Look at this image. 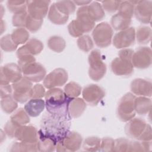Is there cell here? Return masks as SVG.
Returning a JSON list of instances; mask_svg holds the SVG:
<instances>
[{"label":"cell","mask_w":152,"mask_h":152,"mask_svg":"<svg viewBox=\"0 0 152 152\" xmlns=\"http://www.w3.org/2000/svg\"><path fill=\"white\" fill-rule=\"evenodd\" d=\"M45 107L51 115L71 119L68 112L69 104L72 98L68 96L59 88L49 89L45 94Z\"/></svg>","instance_id":"6da1fadb"},{"label":"cell","mask_w":152,"mask_h":152,"mask_svg":"<svg viewBox=\"0 0 152 152\" xmlns=\"http://www.w3.org/2000/svg\"><path fill=\"white\" fill-rule=\"evenodd\" d=\"M70 127V119L53 116L48 112L44 113L40 121L42 131L57 142L68 134Z\"/></svg>","instance_id":"7a4b0ae2"},{"label":"cell","mask_w":152,"mask_h":152,"mask_svg":"<svg viewBox=\"0 0 152 152\" xmlns=\"http://www.w3.org/2000/svg\"><path fill=\"white\" fill-rule=\"evenodd\" d=\"M95 26V22L90 17L88 12V5L83 6L77 11V18L72 20L68 26L71 36L80 37L84 33L90 31Z\"/></svg>","instance_id":"3957f363"},{"label":"cell","mask_w":152,"mask_h":152,"mask_svg":"<svg viewBox=\"0 0 152 152\" xmlns=\"http://www.w3.org/2000/svg\"><path fill=\"white\" fill-rule=\"evenodd\" d=\"M126 124L125 132L129 137L140 141H150L152 138L151 126L139 118H132Z\"/></svg>","instance_id":"277c9868"},{"label":"cell","mask_w":152,"mask_h":152,"mask_svg":"<svg viewBox=\"0 0 152 152\" xmlns=\"http://www.w3.org/2000/svg\"><path fill=\"white\" fill-rule=\"evenodd\" d=\"M88 60L89 77L94 81L101 80L106 72L107 67L103 61L100 52L98 50H93L89 54Z\"/></svg>","instance_id":"5b68a950"},{"label":"cell","mask_w":152,"mask_h":152,"mask_svg":"<svg viewBox=\"0 0 152 152\" xmlns=\"http://www.w3.org/2000/svg\"><path fill=\"white\" fill-rule=\"evenodd\" d=\"M136 97L131 93L124 94L119 100L116 113L118 118L123 122H128L135 115V99Z\"/></svg>","instance_id":"8992f818"},{"label":"cell","mask_w":152,"mask_h":152,"mask_svg":"<svg viewBox=\"0 0 152 152\" xmlns=\"http://www.w3.org/2000/svg\"><path fill=\"white\" fill-rule=\"evenodd\" d=\"M92 36L94 43L98 47L106 48L112 42L113 30L107 23L103 22L94 28Z\"/></svg>","instance_id":"52a82bcc"},{"label":"cell","mask_w":152,"mask_h":152,"mask_svg":"<svg viewBox=\"0 0 152 152\" xmlns=\"http://www.w3.org/2000/svg\"><path fill=\"white\" fill-rule=\"evenodd\" d=\"M12 97L17 102L23 103L31 98L32 83L26 78L22 77L15 83H12Z\"/></svg>","instance_id":"ba28073f"},{"label":"cell","mask_w":152,"mask_h":152,"mask_svg":"<svg viewBox=\"0 0 152 152\" xmlns=\"http://www.w3.org/2000/svg\"><path fill=\"white\" fill-rule=\"evenodd\" d=\"M24 77L33 82H40L45 78L46 71L44 66L40 63L30 62L18 65Z\"/></svg>","instance_id":"9c48e42d"},{"label":"cell","mask_w":152,"mask_h":152,"mask_svg":"<svg viewBox=\"0 0 152 152\" xmlns=\"http://www.w3.org/2000/svg\"><path fill=\"white\" fill-rule=\"evenodd\" d=\"M82 141L83 138L80 134L69 131L62 140L57 142L56 150L59 152L77 151L81 147Z\"/></svg>","instance_id":"30bf717a"},{"label":"cell","mask_w":152,"mask_h":152,"mask_svg":"<svg viewBox=\"0 0 152 152\" xmlns=\"http://www.w3.org/2000/svg\"><path fill=\"white\" fill-rule=\"evenodd\" d=\"M22 78V71L18 65L14 63L5 64L1 67L0 85L14 83Z\"/></svg>","instance_id":"8fae6325"},{"label":"cell","mask_w":152,"mask_h":152,"mask_svg":"<svg viewBox=\"0 0 152 152\" xmlns=\"http://www.w3.org/2000/svg\"><path fill=\"white\" fill-rule=\"evenodd\" d=\"M68 78V73L64 69L56 68L45 76L43 80V85L48 89L56 88L64 85Z\"/></svg>","instance_id":"7c38bea8"},{"label":"cell","mask_w":152,"mask_h":152,"mask_svg":"<svg viewBox=\"0 0 152 152\" xmlns=\"http://www.w3.org/2000/svg\"><path fill=\"white\" fill-rule=\"evenodd\" d=\"M135 31L134 27H128L116 33L113 39V46L117 49L128 48L134 44Z\"/></svg>","instance_id":"4fadbf2b"},{"label":"cell","mask_w":152,"mask_h":152,"mask_svg":"<svg viewBox=\"0 0 152 152\" xmlns=\"http://www.w3.org/2000/svg\"><path fill=\"white\" fill-rule=\"evenodd\" d=\"M85 102L91 106H96L104 97L105 91L100 86L91 84L86 86L82 91Z\"/></svg>","instance_id":"5bb4252c"},{"label":"cell","mask_w":152,"mask_h":152,"mask_svg":"<svg viewBox=\"0 0 152 152\" xmlns=\"http://www.w3.org/2000/svg\"><path fill=\"white\" fill-rule=\"evenodd\" d=\"M151 50L148 47H140L134 52L132 57V64L134 67L139 69L148 68L151 65Z\"/></svg>","instance_id":"9a60e30c"},{"label":"cell","mask_w":152,"mask_h":152,"mask_svg":"<svg viewBox=\"0 0 152 152\" xmlns=\"http://www.w3.org/2000/svg\"><path fill=\"white\" fill-rule=\"evenodd\" d=\"M27 10L28 14L37 20H43L46 15L50 1H27Z\"/></svg>","instance_id":"2e32d148"},{"label":"cell","mask_w":152,"mask_h":152,"mask_svg":"<svg viewBox=\"0 0 152 152\" xmlns=\"http://www.w3.org/2000/svg\"><path fill=\"white\" fill-rule=\"evenodd\" d=\"M152 2L151 1H138L134 7V14L137 19L144 24L151 21Z\"/></svg>","instance_id":"e0dca14e"},{"label":"cell","mask_w":152,"mask_h":152,"mask_svg":"<svg viewBox=\"0 0 152 152\" xmlns=\"http://www.w3.org/2000/svg\"><path fill=\"white\" fill-rule=\"evenodd\" d=\"M132 62L120 57L115 58L110 64L112 71L116 75L129 76L134 71Z\"/></svg>","instance_id":"ac0fdd59"},{"label":"cell","mask_w":152,"mask_h":152,"mask_svg":"<svg viewBox=\"0 0 152 152\" xmlns=\"http://www.w3.org/2000/svg\"><path fill=\"white\" fill-rule=\"evenodd\" d=\"M14 138L19 141L37 142L38 131L32 125H21L17 128Z\"/></svg>","instance_id":"d6986e66"},{"label":"cell","mask_w":152,"mask_h":152,"mask_svg":"<svg viewBox=\"0 0 152 152\" xmlns=\"http://www.w3.org/2000/svg\"><path fill=\"white\" fill-rule=\"evenodd\" d=\"M151 82L142 78H136L131 83V91L138 96L150 97L152 92Z\"/></svg>","instance_id":"ffe728a7"},{"label":"cell","mask_w":152,"mask_h":152,"mask_svg":"<svg viewBox=\"0 0 152 152\" xmlns=\"http://www.w3.org/2000/svg\"><path fill=\"white\" fill-rule=\"evenodd\" d=\"M45 107V101L42 99H31L24 106V110L31 117L39 116Z\"/></svg>","instance_id":"44dd1931"},{"label":"cell","mask_w":152,"mask_h":152,"mask_svg":"<svg viewBox=\"0 0 152 152\" xmlns=\"http://www.w3.org/2000/svg\"><path fill=\"white\" fill-rule=\"evenodd\" d=\"M57 142L52 138L44 134L40 129L38 131V148L39 151H53Z\"/></svg>","instance_id":"7402d4cb"},{"label":"cell","mask_w":152,"mask_h":152,"mask_svg":"<svg viewBox=\"0 0 152 152\" xmlns=\"http://www.w3.org/2000/svg\"><path fill=\"white\" fill-rule=\"evenodd\" d=\"M86 108V103L81 98H72L69 104L68 112L71 118L80 117Z\"/></svg>","instance_id":"603a6c76"},{"label":"cell","mask_w":152,"mask_h":152,"mask_svg":"<svg viewBox=\"0 0 152 152\" xmlns=\"http://www.w3.org/2000/svg\"><path fill=\"white\" fill-rule=\"evenodd\" d=\"M131 23V17L119 12L113 15L110 20L112 27L119 31L128 28Z\"/></svg>","instance_id":"cb8c5ba5"},{"label":"cell","mask_w":152,"mask_h":152,"mask_svg":"<svg viewBox=\"0 0 152 152\" xmlns=\"http://www.w3.org/2000/svg\"><path fill=\"white\" fill-rule=\"evenodd\" d=\"M151 109V100L145 96H140L135 99V112L139 115H145Z\"/></svg>","instance_id":"d4e9b609"},{"label":"cell","mask_w":152,"mask_h":152,"mask_svg":"<svg viewBox=\"0 0 152 152\" xmlns=\"http://www.w3.org/2000/svg\"><path fill=\"white\" fill-rule=\"evenodd\" d=\"M69 16L63 14L56 7L55 3L52 4L50 7L48 12V18L53 24L61 25L65 24Z\"/></svg>","instance_id":"484cf974"},{"label":"cell","mask_w":152,"mask_h":152,"mask_svg":"<svg viewBox=\"0 0 152 152\" xmlns=\"http://www.w3.org/2000/svg\"><path fill=\"white\" fill-rule=\"evenodd\" d=\"M10 151H37V142H27L23 141H15L9 147Z\"/></svg>","instance_id":"4316f807"},{"label":"cell","mask_w":152,"mask_h":152,"mask_svg":"<svg viewBox=\"0 0 152 152\" xmlns=\"http://www.w3.org/2000/svg\"><path fill=\"white\" fill-rule=\"evenodd\" d=\"M88 12L91 18L94 22L99 21L105 17L104 10L102 5L97 1H94L88 5Z\"/></svg>","instance_id":"83f0119b"},{"label":"cell","mask_w":152,"mask_h":152,"mask_svg":"<svg viewBox=\"0 0 152 152\" xmlns=\"http://www.w3.org/2000/svg\"><path fill=\"white\" fill-rule=\"evenodd\" d=\"M10 120L18 126L24 125L30 122L29 115L24 109L19 108L16 109L10 117Z\"/></svg>","instance_id":"f1b7e54d"},{"label":"cell","mask_w":152,"mask_h":152,"mask_svg":"<svg viewBox=\"0 0 152 152\" xmlns=\"http://www.w3.org/2000/svg\"><path fill=\"white\" fill-rule=\"evenodd\" d=\"M11 36L13 42L18 46L27 42L29 38V33L24 27H18L15 29Z\"/></svg>","instance_id":"f546056e"},{"label":"cell","mask_w":152,"mask_h":152,"mask_svg":"<svg viewBox=\"0 0 152 152\" xmlns=\"http://www.w3.org/2000/svg\"><path fill=\"white\" fill-rule=\"evenodd\" d=\"M48 46L52 50L57 53H60L65 49L66 43L62 37L58 36H53L48 39Z\"/></svg>","instance_id":"4dcf8cb0"},{"label":"cell","mask_w":152,"mask_h":152,"mask_svg":"<svg viewBox=\"0 0 152 152\" xmlns=\"http://www.w3.org/2000/svg\"><path fill=\"white\" fill-rule=\"evenodd\" d=\"M135 36L138 43H148L151 38V29L147 26H141L137 29Z\"/></svg>","instance_id":"1f68e13d"},{"label":"cell","mask_w":152,"mask_h":152,"mask_svg":"<svg viewBox=\"0 0 152 152\" xmlns=\"http://www.w3.org/2000/svg\"><path fill=\"white\" fill-rule=\"evenodd\" d=\"M56 8L63 14L69 16L75 10V4L71 1H59L55 3Z\"/></svg>","instance_id":"d6a6232c"},{"label":"cell","mask_w":152,"mask_h":152,"mask_svg":"<svg viewBox=\"0 0 152 152\" xmlns=\"http://www.w3.org/2000/svg\"><path fill=\"white\" fill-rule=\"evenodd\" d=\"M101 140L97 137H88L85 139L83 148L88 151H96L100 150Z\"/></svg>","instance_id":"836d02e7"},{"label":"cell","mask_w":152,"mask_h":152,"mask_svg":"<svg viewBox=\"0 0 152 152\" xmlns=\"http://www.w3.org/2000/svg\"><path fill=\"white\" fill-rule=\"evenodd\" d=\"M1 106L5 113L10 114L16 110L18 107V104L17 102L13 98V97L10 96L1 99Z\"/></svg>","instance_id":"e575fe53"},{"label":"cell","mask_w":152,"mask_h":152,"mask_svg":"<svg viewBox=\"0 0 152 152\" xmlns=\"http://www.w3.org/2000/svg\"><path fill=\"white\" fill-rule=\"evenodd\" d=\"M7 5L9 11L14 14L27 11V2L25 1L9 0Z\"/></svg>","instance_id":"d590c367"},{"label":"cell","mask_w":152,"mask_h":152,"mask_svg":"<svg viewBox=\"0 0 152 152\" xmlns=\"http://www.w3.org/2000/svg\"><path fill=\"white\" fill-rule=\"evenodd\" d=\"M24 45L26 46L30 53L33 55L40 53L43 49V45L42 42L35 38L28 40Z\"/></svg>","instance_id":"8d00e7d4"},{"label":"cell","mask_w":152,"mask_h":152,"mask_svg":"<svg viewBox=\"0 0 152 152\" xmlns=\"http://www.w3.org/2000/svg\"><path fill=\"white\" fill-rule=\"evenodd\" d=\"M64 91L69 97L75 98L81 94V87L78 84L74 81H71L65 85Z\"/></svg>","instance_id":"74e56055"},{"label":"cell","mask_w":152,"mask_h":152,"mask_svg":"<svg viewBox=\"0 0 152 152\" xmlns=\"http://www.w3.org/2000/svg\"><path fill=\"white\" fill-rule=\"evenodd\" d=\"M0 45L1 49L5 52H13L18 47L12 40L11 34H7L3 36L0 40Z\"/></svg>","instance_id":"f35d334b"},{"label":"cell","mask_w":152,"mask_h":152,"mask_svg":"<svg viewBox=\"0 0 152 152\" xmlns=\"http://www.w3.org/2000/svg\"><path fill=\"white\" fill-rule=\"evenodd\" d=\"M137 1H122L118 8V12L123 13L129 17H132L134 13V7Z\"/></svg>","instance_id":"ab89813d"},{"label":"cell","mask_w":152,"mask_h":152,"mask_svg":"<svg viewBox=\"0 0 152 152\" xmlns=\"http://www.w3.org/2000/svg\"><path fill=\"white\" fill-rule=\"evenodd\" d=\"M78 48L83 52H89L93 48V42L91 37L88 35L82 36L77 40Z\"/></svg>","instance_id":"60d3db41"},{"label":"cell","mask_w":152,"mask_h":152,"mask_svg":"<svg viewBox=\"0 0 152 152\" xmlns=\"http://www.w3.org/2000/svg\"><path fill=\"white\" fill-rule=\"evenodd\" d=\"M43 20L35 19L28 14L25 27L31 32H36L38 31L43 23Z\"/></svg>","instance_id":"b9f144b4"},{"label":"cell","mask_w":152,"mask_h":152,"mask_svg":"<svg viewBox=\"0 0 152 152\" xmlns=\"http://www.w3.org/2000/svg\"><path fill=\"white\" fill-rule=\"evenodd\" d=\"M130 141V140L124 138H120L115 140L114 141L113 151H128Z\"/></svg>","instance_id":"7bdbcfd3"},{"label":"cell","mask_w":152,"mask_h":152,"mask_svg":"<svg viewBox=\"0 0 152 152\" xmlns=\"http://www.w3.org/2000/svg\"><path fill=\"white\" fill-rule=\"evenodd\" d=\"M28 12L27 11L14 14L12 16V25L18 27H25Z\"/></svg>","instance_id":"ee69618b"},{"label":"cell","mask_w":152,"mask_h":152,"mask_svg":"<svg viewBox=\"0 0 152 152\" xmlns=\"http://www.w3.org/2000/svg\"><path fill=\"white\" fill-rule=\"evenodd\" d=\"M121 2L120 1H102V6L103 10L112 13L118 10Z\"/></svg>","instance_id":"f6af8a7d"},{"label":"cell","mask_w":152,"mask_h":152,"mask_svg":"<svg viewBox=\"0 0 152 152\" xmlns=\"http://www.w3.org/2000/svg\"><path fill=\"white\" fill-rule=\"evenodd\" d=\"M20 126L14 123L11 120L8 121L4 126V132L10 138H14L15 137V134L17 128Z\"/></svg>","instance_id":"bcb514c9"},{"label":"cell","mask_w":152,"mask_h":152,"mask_svg":"<svg viewBox=\"0 0 152 152\" xmlns=\"http://www.w3.org/2000/svg\"><path fill=\"white\" fill-rule=\"evenodd\" d=\"M46 91L44 87L40 84L34 85L32 87L31 99H42L45 96Z\"/></svg>","instance_id":"7dc6e473"},{"label":"cell","mask_w":152,"mask_h":152,"mask_svg":"<svg viewBox=\"0 0 152 152\" xmlns=\"http://www.w3.org/2000/svg\"><path fill=\"white\" fill-rule=\"evenodd\" d=\"M114 140L109 137H105L101 140L100 151H113L114 145Z\"/></svg>","instance_id":"c3c4849f"},{"label":"cell","mask_w":152,"mask_h":152,"mask_svg":"<svg viewBox=\"0 0 152 152\" xmlns=\"http://www.w3.org/2000/svg\"><path fill=\"white\" fill-rule=\"evenodd\" d=\"M1 97V99L12 96V88L10 84L0 85Z\"/></svg>","instance_id":"681fc988"},{"label":"cell","mask_w":152,"mask_h":152,"mask_svg":"<svg viewBox=\"0 0 152 152\" xmlns=\"http://www.w3.org/2000/svg\"><path fill=\"white\" fill-rule=\"evenodd\" d=\"M91 1H74V2L75 4H77V5H82V6H86L87 5H88L89 3H91Z\"/></svg>","instance_id":"f907efd6"}]
</instances>
